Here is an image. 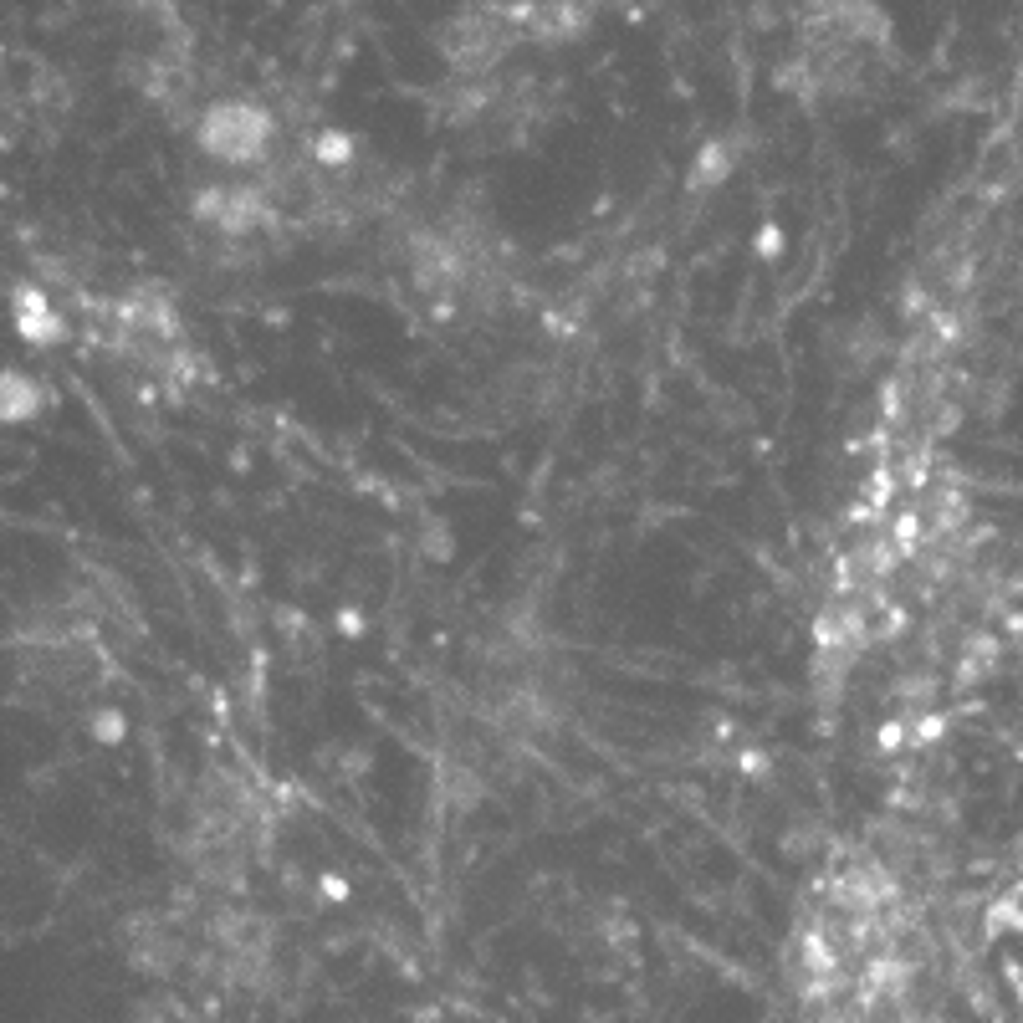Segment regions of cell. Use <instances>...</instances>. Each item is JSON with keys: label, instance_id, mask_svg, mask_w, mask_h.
<instances>
[{"label": "cell", "instance_id": "cell-1", "mask_svg": "<svg viewBox=\"0 0 1023 1023\" xmlns=\"http://www.w3.org/2000/svg\"><path fill=\"white\" fill-rule=\"evenodd\" d=\"M205 149L210 154H226V159H256L261 149H266V118L256 113V108H246V103H226V108H215L210 118H205Z\"/></svg>", "mask_w": 1023, "mask_h": 1023}]
</instances>
